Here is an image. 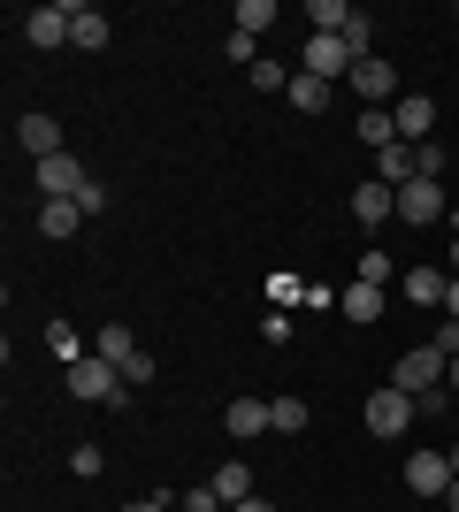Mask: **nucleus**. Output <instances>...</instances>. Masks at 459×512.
Segmentation results:
<instances>
[{
	"label": "nucleus",
	"instance_id": "20",
	"mask_svg": "<svg viewBox=\"0 0 459 512\" xmlns=\"http://www.w3.org/2000/svg\"><path fill=\"white\" fill-rule=\"evenodd\" d=\"M360 146H368V153L398 146V123H391V107H368V115H360Z\"/></svg>",
	"mask_w": 459,
	"mask_h": 512
},
{
	"label": "nucleus",
	"instance_id": "11",
	"mask_svg": "<svg viewBox=\"0 0 459 512\" xmlns=\"http://www.w3.org/2000/svg\"><path fill=\"white\" fill-rule=\"evenodd\" d=\"M383 214H398V192L375 176V184H360V192H352V222H360V230H383Z\"/></svg>",
	"mask_w": 459,
	"mask_h": 512
},
{
	"label": "nucleus",
	"instance_id": "2",
	"mask_svg": "<svg viewBox=\"0 0 459 512\" xmlns=\"http://www.w3.org/2000/svg\"><path fill=\"white\" fill-rule=\"evenodd\" d=\"M414 390H398V383H383V390H368V428L375 436H406L414 428Z\"/></svg>",
	"mask_w": 459,
	"mask_h": 512
},
{
	"label": "nucleus",
	"instance_id": "26",
	"mask_svg": "<svg viewBox=\"0 0 459 512\" xmlns=\"http://www.w3.org/2000/svg\"><path fill=\"white\" fill-rule=\"evenodd\" d=\"M230 23H238L245 39H261L268 23H276V8H268V0H238V16H230Z\"/></svg>",
	"mask_w": 459,
	"mask_h": 512
},
{
	"label": "nucleus",
	"instance_id": "33",
	"mask_svg": "<svg viewBox=\"0 0 459 512\" xmlns=\"http://www.w3.org/2000/svg\"><path fill=\"white\" fill-rule=\"evenodd\" d=\"M452 268H459V230H452Z\"/></svg>",
	"mask_w": 459,
	"mask_h": 512
},
{
	"label": "nucleus",
	"instance_id": "10",
	"mask_svg": "<svg viewBox=\"0 0 459 512\" xmlns=\"http://www.w3.org/2000/svg\"><path fill=\"white\" fill-rule=\"evenodd\" d=\"M16 146L31 153V161H54V153H62V123H54V115H23V123H16Z\"/></svg>",
	"mask_w": 459,
	"mask_h": 512
},
{
	"label": "nucleus",
	"instance_id": "7",
	"mask_svg": "<svg viewBox=\"0 0 459 512\" xmlns=\"http://www.w3.org/2000/svg\"><path fill=\"white\" fill-rule=\"evenodd\" d=\"M306 77H352V46L345 39H329V31H314V39H306Z\"/></svg>",
	"mask_w": 459,
	"mask_h": 512
},
{
	"label": "nucleus",
	"instance_id": "14",
	"mask_svg": "<svg viewBox=\"0 0 459 512\" xmlns=\"http://www.w3.org/2000/svg\"><path fill=\"white\" fill-rule=\"evenodd\" d=\"M108 31H115V23L100 16V8H69V46H85V54H100V46H108Z\"/></svg>",
	"mask_w": 459,
	"mask_h": 512
},
{
	"label": "nucleus",
	"instance_id": "29",
	"mask_svg": "<svg viewBox=\"0 0 459 512\" xmlns=\"http://www.w3.org/2000/svg\"><path fill=\"white\" fill-rule=\"evenodd\" d=\"M230 512H276V505H268V497H245V505H230Z\"/></svg>",
	"mask_w": 459,
	"mask_h": 512
},
{
	"label": "nucleus",
	"instance_id": "31",
	"mask_svg": "<svg viewBox=\"0 0 459 512\" xmlns=\"http://www.w3.org/2000/svg\"><path fill=\"white\" fill-rule=\"evenodd\" d=\"M444 390H452V398H459V360H452V367H444Z\"/></svg>",
	"mask_w": 459,
	"mask_h": 512
},
{
	"label": "nucleus",
	"instance_id": "5",
	"mask_svg": "<svg viewBox=\"0 0 459 512\" xmlns=\"http://www.w3.org/2000/svg\"><path fill=\"white\" fill-rule=\"evenodd\" d=\"M398 214H406V222H414V230H429V222H444V184L437 176H414V184H406V192H398Z\"/></svg>",
	"mask_w": 459,
	"mask_h": 512
},
{
	"label": "nucleus",
	"instance_id": "9",
	"mask_svg": "<svg viewBox=\"0 0 459 512\" xmlns=\"http://www.w3.org/2000/svg\"><path fill=\"white\" fill-rule=\"evenodd\" d=\"M85 184H92V176L77 169V153H54V161H39V192H46V199H77Z\"/></svg>",
	"mask_w": 459,
	"mask_h": 512
},
{
	"label": "nucleus",
	"instance_id": "17",
	"mask_svg": "<svg viewBox=\"0 0 459 512\" xmlns=\"http://www.w3.org/2000/svg\"><path fill=\"white\" fill-rule=\"evenodd\" d=\"M375 169H383V184H391V192H406V184H414V146H406V138H398V146H383L375 153Z\"/></svg>",
	"mask_w": 459,
	"mask_h": 512
},
{
	"label": "nucleus",
	"instance_id": "13",
	"mask_svg": "<svg viewBox=\"0 0 459 512\" xmlns=\"http://www.w3.org/2000/svg\"><path fill=\"white\" fill-rule=\"evenodd\" d=\"M23 39L31 46H69V8L62 0H54V8H31V16H23Z\"/></svg>",
	"mask_w": 459,
	"mask_h": 512
},
{
	"label": "nucleus",
	"instance_id": "3",
	"mask_svg": "<svg viewBox=\"0 0 459 512\" xmlns=\"http://www.w3.org/2000/svg\"><path fill=\"white\" fill-rule=\"evenodd\" d=\"M444 367H452V360H444L437 344H421V352H406V360L391 367V383L414 390V398H429V390H444Z\"/></svg>",
	"mask_w": 459,
	"mask_h": 512
},
{
	"label": "nucleus",
	"instance_id": "28",
	"mask_svg": "<svg viewBox=\"0 0 459 512\" xmlns=\"http://www.w3.org/2000/svg\"><path fill=\"white\" fill-rule=\"evenodd\" d=\"M123 512H176V497L161 490V497H138V505H123Z\"/></svg>",
	"mask_w": 459,
	"mask_h": 512
},
{
	"label": "nucleus",
	"instance_id": "12",
	"mask_svg": "<svg viewBox=\"0 0 459 512\" xmlns=\"http://www.w3.org/2000/svg\"><path fill=\"white\" fill-rule=\"evenodd\" d=\"M391 123H398V138H429L437 130V100H421V92H406V100H391Z\"/></svg>",
	"mask_w": 459,
	"mask_h": 512
},
{
	"label": "nucleus",
	"instance_id": "34",
	"mask_svg": "<svg viewBox=\"0 0 459 512\" xmlns=\"http://www.w3.org/2000/svg\"><path fill=\"white\" fill-rule=\"evenodd\" d=\"M452 474H459V444H452Z\"/></svg>",
	"mask_w": 459,
	"mask_h": 512
},
{
	"label": "nucleus",
	"instance_id": "16",
	"mask_svg": "<svg viewBox=\"0 0 459 512\" xmlns=\"http://www.w3.org/2000/svg\"><path fill=\"white\" fill-rule=\"evenodd\" d=\"M222 428H230L238 444H245V436H261V428H276V421H268V398H238V406L222 413Z\"/></svg>",
	"mask_w": 459,
	"mask_h": 512
},
{
	"label": "nucleus",
	"instance_id": "21",
	"mask_svg": "<svg viewBox=\"0 0 459 512\" xmlns=\"http://www.w3.org/2000/svg\"><path fill=\"white\" fill-rule=\"evenodd\" d=\"M337 306H345V321H375V314H383V283H352Z\"/></svg>",
	"mask_w": 459,
	"mask_h": 512
},
{
	"label": "nucleus",
	"instance_id": "32",
	"mask_svg": "<svg viewBox=\"0 0 459 512\" xmlns=\"http://www.w3.org/2000/svg\"><path fill=\"white\" fill-rule=\"evenodd\" d=\"M444 512H459V482H452V490H444Z\"/></svg>",
	"mask_w": 459,
	"mask_h": 512
},
{
	"label": "nucleus",
	"instance_id": "22",
	"mask_svg": "<svg viewBox=\"0 0 459 512\" xmlns=\"http://www.w3.org/2000/svg\"><path fill=\"white\" fill-rule=\"evenodd\" d=\"M215 497H222V505H245V497H253V474H245V459H230V467L215 474Z\"/></svg>",
	"mask_w": 459,
	"mask_h": 512
},
{
	"label": "nucleus",
	"instance_id": "23",
	"mask_svg": "<svg viewBox=\"0 0 459 512\" xmlns=\"http://www.w3.org/2000/svg\"><path fill=\"white\" fill-rule=\"evenodd\" d=\"M46 344H54V360H69V367H77V360H92V344L77 337L69 321H54V329H46Z\"/></svg>",
	"mask_w": 459,
	"mask_h": 512
},
{
	"label": "nucleus",
	"instance_id": "25",
	"mask_svg": "<svg viewBox=\"0 0 459 512\" xmlns=\"http://www.w3.org/2000/svg\"><path fill=\"white\" fill-rule=\"evenodd\" d=\"M268 421H276V436H299L306 428V398H268Z\"/></svg>",
	"mask_w": 459,
	"mask_h": 512
},
{
	"label": "nucleus",
	"instance_id": "30",
	"mask_svg": "<svg viewBox=\"0 0 459 512\" xmlns=\"http://www.w3.org/2000/svg\"><path fill=\"white\" fill-rule=\"evenodd\" d=\"M444 314H452V321H459V276H452V291H444Z\"/></svg>",
	"mask_w": 459,
	"mask_h": 512
},
{
	"label": "nucleus",
	"instance_id": "27",
	"mask_svg": "<svg viewBox=\"0 0 459 512\" xmlns=\"http://www.w3.org/2000/svg\"><path fill=\"white\" fill-rule=\"evenodd\" d=\"M176 512H230V505H222L215 482H207V490H184V497H176Z\"/></svg>",
	"mask_w": 459,
	"mask_h": 512
},
{
	"label": "nucleus",
	"instance_id": "24",
	"mask_svg": "<svg viewBox=\"0 0 459 512\" xmlns=\"http://www.w3.org/2000/svg\"><path fill=\"white\" fill-rule=\"evenodd\" d=\"M291 107H306V115H322V107H329V85L299 69V77H291Z\"/></svg>",
	"mask_w": 459,
	"mask_h": 512
},
{
	"label": "nucleus",
	"instance_id": "19",
	"mask_svg": "<svg viewBox=\"0 0 459 512\" xmlns=\"http://www.w3.org/2000/svg\"><path fill=\"white\" fill-rule=\"evenodd\" d=\"M352 16H360L352 0H314V8H306V23H314V31H329V39H345Z\"/></svg>",
	"mask_w": 459,
	"mask_h": 512
},
{
	"label": "nucleus",
	"instance_id": "1",
	"mask_svg": "<svg viewBox=\"0 0 459 512\" xmlns=\"http://www.w3.org/2000/svg\"><path fill=\"white\" fill-rule=\"evenodd\" d=\"M69 390H77V398H92V406H123V398H131V383H123V367H108L100 352L69 367Z\"/></svg>",
	"mask_w": 459,
	"mask_h": 512
},
{
	"label": "nucleus",
	"instance_id": "6",
	"mask_svg": "<svg viewBox=\"0 0 459 512\" xmlns=\"http://www.w3.org/2000/svg\"><path fill=\"white\" fill-rule=\"evenodd\" d=\"M345 85L360 92L368 107H391V100H398V77H391V62H383V54H368V62H352V77H345Z\"/></svg>",
	"mask_w": 459,
	"mask_h": 512
},
{
	"label": "nucleus",
	"instance_id": "18",
	"mask_svg": "<svg viewBox=\"0 0 459 512\" xmlns=\"http://www.w3.org/2000/svg\"><path fill=\"white\" fill-rule=\"evenodd\" d=\"M444 291H452L444 268H406V299H414V306H444Z\"/></svg>",
	"mask_w": 459,
	"mask_h": 512
},
{
	"label": "nucleus",
	"instance_id": "35",
	"mask_svg": "<svg viewBox=\"0 0 459 512\" xmlns=\"http://www.w3.org/2000/svg\"><path fill=\"white\" fill-rule=\"evenodd\" d=\"M452 230H459V207H452Z\"/></svg>",
	"mask_w": 459,
	"mask_h": 512
},
{
	"label": "nucleus",
	"instance_id": "15",
	"mask_svg": "<svg viewBox=\"0 0 459 512\" xmlns=\"http://www.w3.org/2000/svg\"><path fill=\"white\" fill-rule=\"evenodd\" d=\"M77 222H85V207H77V199H46V207H39V237H54V245H62V237H77Z\"/></svg>",
	"mask_w": 459,
	"mask_h": 512
},
{
	"label": "nucleus",
	"instance_id": "4",
	"mask_svg": "<svg viewBox=\"0 0 459 512\" xmlns=\"http://www.w3.org/2000/svg\"><path fill=\"white\" fill-rule=\"evenodd\" d=\"M452 482H459L452 451H414V459H406V490H414V497H444Z\"/></svg>",
	"mask_w": 459,
	"mask_h": 512
},
{
	"label": "nucleus",
	"instance_id": "8",
	"mask_svg": "<svg viewBox=\"0 0 459 512\" xmlns=\"http://www.w3.org/2000/svg\"><path fill=\"white\" fill-rule=\"evenodd\" d=\"M92 352H100L108 367H123V383H131V367L146 360V352H138V337L123 329V321H108V329H92Z\"/></svg>",
	"mask_w": 459,
	"mask_h": 512
}]
</instances>
